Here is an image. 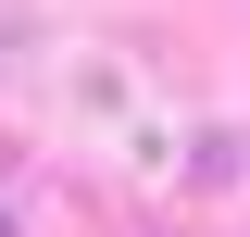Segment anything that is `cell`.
<instances>
[{
	"instance_id": "cell-1",
	"label": "cell",
	"mask_w": 250,
	"mask_h": 237,
	"mask_svg": "<svg viewBox=\"0 0 250 237\" xmlns=\"http://www.w3.org/2000/svg\"><path fill=\"white\" fill-rule=\"evenodd\" d=\"M0 237H13V212H0Z\"/></svg>"
}]
</instances>
